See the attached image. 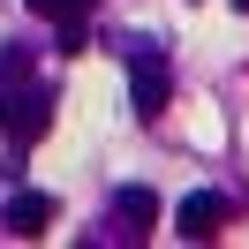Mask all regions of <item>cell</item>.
Here are the masks:
<instances>
[{"mask_svg": "<svg viewBox=\"0 0 249 249\" xmlns=\"http://www.w3.org/2000/svg\"><path fill=\"white\" fill-rule=\"evenodd\" d=\"M166 91H174L166 53H136V61H128V106H136V121H159V113H166Z\"/></svg>", "mask_w": 249, "mask_h": 249, "instance_id": "cell-2", "label": "cell"}, {"mask_svg": "<svg viewBox=\"0 0 249 249\" xmlns=\"http://www.w3.org/2000/svg\"><path fill=\"white\" fill-rule=\"evenodd\" d=\"M113 204H121V219H128V227H159V196H151V189H121V196H113Z\"/></svg>", "mask_w": 249, "mask_h": 249, "instance_id": "cell-5", "label": "cell"}, {"mask_svg": "<svg viewBox=\"0 0 249 249\" xmlns=\"http://www.w3.org/2000/svg\"><path fill=\"white\" fill-rule=\"evenodd\" d=\"M16 91H31V53L8 46V53H0V98H16Z\"/></svg>", "mask_w": 249, "mask_h": 249, "instance_id": "cell-6", "label": "cell"}, {"mask_svg": "<svg viewBox=\"0 0 249 249\" xmlns=\"http://www.w3.org/2000/svg\"><path fill=\"white\" fill-rule=\"evenodd\" d=\"M0 128H8V151L23 159V151H31V143L53 128V91H38V83H31V91L0 98Z\"/></svg>", "mask_w": 249, "mask_h": 249, "instance_id": "cell-1", "label": "cell"}, {"mask_svg": "<svg viewBox=\"0 0 249 249\" xmlns=\"http://www.w3.org/2000/svg\"><path fill=\"white\" fill-rule=\"evenodd\" d=\"M234 8H242V16H249V0H234Z\"/></svg>", "mask_w": 249, "mask_h": 249, "instance_id": "cell-8", "label": "cell"}, {"mask_svg": "<svg viewBox=\"0 0 249 249\" xmlns=\"http://www.w3.org/2000/svg\"><path fill=\"white\" fill-rule=\"evenodd\" d=\"M219 219H227V196H219V189H189V196H181V212H174V227H181L189 242H212V234H219Z\"/></svg>", "mask_w": 249, "mask_h": 249, "instance_id": "cell-3", "label": "cell"}, {"mask_svg": "<svg viewBox=\"0 0 249 249\" xmlns=\"http://www.w3.org/2000/svg\"><path fill=\"white\" fill-rule=\"evenodd\" d=\"M23 8H31V16H46L53 31H61V23H83V16H91V0H23Z\"/></svg>", "mask_w": 249, "mask_h": 249, "instance_id": "cell-7", "label": "cell"}, {"mask_svg": "<svg viewBox=\"0 0 249 249\" xmlns=\"http://www.w3.org/2000/svg\"><path fill=\"white\" fill-rule=\"evenodd\" d=\"M53 219H61V204H53V196H38V189H23V196H8V204H0V227H16V234H46Z\"/></svg>", "mask_w": 249, "mask_h": 249, "instance_id": "cell-4", "label": "cell"}]
</instances>
